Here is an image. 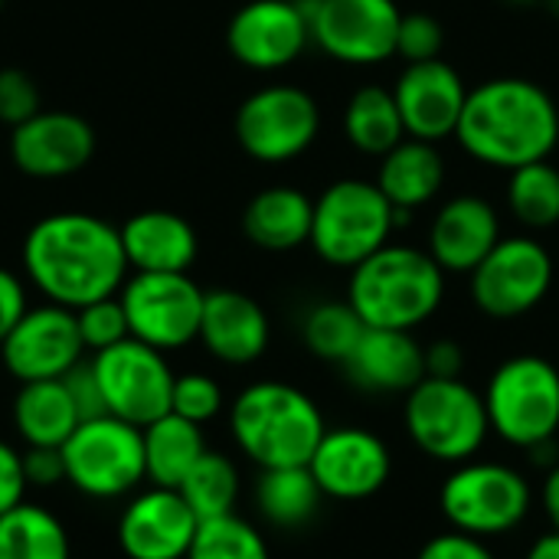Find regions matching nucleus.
<instances>
[{
  "instance_id": "obj_44",
  "label": "nucleus",
  "mask_w": 559,
  "mask_h": 559,
  "mask_svg": "<svg viewBox=\"0 0 559 559\" xmlns=\"http://www.w3.org/2000/svg\"><path fill=\"white\" fill-rule=\"evenodd\" d=\"M462 370H465V350H462V344L442 337V341H432L426 347V377H436V380H462Z\"/></svg>"
},
{
  "instance_id": "obj_36",
  "label": "nucleus",
  "mask_w": 559,
  "mask_h": 559,
  "mask_svg": "<svg viewBox=\"0 0 559 559\" xmlns=\"http://www.w3.org/2000/svg\"><path fill=\"white\" fill-rule=\"evenodd\" d=\"M75 324H79V337H82L85 350H92V354H102L131 337L128 314H124V305L118 295L82 305L75 311Z\"/></svg>"
},
{
  "instance_id": "obj_3",
  "label": "nucleus",
  "mask_w": 559,
  "mask_h": 559,
  "mask_svg": "<svg viewBox=\"0 0 559 559\" xmlns=\"http://www.w3.org/2000/svg\"><path fill=\"white\" fill-rule=\"evenodd\" d=\"M229 432L252 465L292 468L311 462L328 426L305 390L282 380H259L233 400Z\"/></svg>"
},
{
  "instance_id": "obj_37",
  "label": "nucleus",
  "mask_w": 559,
  "mask_h": 559,
  "mask_svg": "<svg viewBox=\"0 0 559 559\" xmlns=\"http://www.w3.org/2000/svg\"><path fill=\"white\" fill-rule=\"evenodd\" d=\"M226 400H223V386L210 377V373H180L174 380V396H170V413L206 426L210 419H216L223 413Z\"/></svg>"
},
{
  "instance_id": "obj_15",
  "label": "nucleus",
  "mask_w": 559,
  "mask_h": 559,
  "mask_svg": "<svg viewBox=\"0 0 559 559\" xmlns=\"http://www.w3.org/2000/svg\"><path fill=\"white\" fill-rule=\"evenodd\" d=\"M82 354L85 344L79 337L75 311L52 301L26 308L0 344V360L20 383L62 380L75 364L85 360Z\"/></svg>"
},
{
  "instance_id": "obj_20",
  "label": "nucleus",
  "mask_w": 559,
  "mask_h": 559,
  "mask_svg": "<svg viewBox=\"0 0 559 559\" xmlns=\"http://www.w3.org/2000/svg\"><path fill=\"white\" fill-rule=\"evenodd\" d=\"M95 154V131L72 111H36L10 128V160L36 180H56L82 170Z\"/></svg>"
},
{
  "instance_id": "obj_2",
  "label": "nucleus",
  "mask_w": 559,
  "mask_h": 559,
  "mask_svg": "<svg viewBox=\"0 0 559 559\" xmlns=\"http://www.w3.org/2000/svg\"><path fill=\"white\" fill-rule=\"evenodd\" d=\"M455 138L472 160L511 174L550 160L559 144V108L534 79L495 75L468 88Z\"/></svg>"
},
{
  "instance_id": "obj_34",
  "label": "nucleus",
  "mask_w": 559,
  "mask_h": 559,
  "mask_svg": "<svg viewBox=\"0 0 559 559\" xmlns=\"http://www.w3.org/2000/svg\"><path fill=\"white\" fill-rule=\"evenodd\" d=\"M364 331H367V324L350 308V301H321L301 321L305 347L318 360H328V364H344L354 354V347L360 344Z\"/></svg>"
},
{
  "instance_id": "obj_10",
  "label": "nucleus",
  "mask_w": 559,
  "mask_h": 559,
  "mask_svg": "<svg viewBox=\"0 0 559 559\" xmlns=\"http://www.w3.org/2000/svg\"><path fill=\"white\" fill-rule=\"evenodd\" d=\"M239 147L259 164L298 160L321 134V108L301 85L275 82L255 88L233 121Z\"/></svg>"
},
{
  "instance_id": "obj_48",
  "label": "nucleus",
  "mask_w": 559,
  "mask_h": 559,
  "mask_svg": "<svg viewBox=\"0 0 559 559\" xmlns=\"http://www.w3.org/2000/svg\"><path fill=\"white\" fill-rule=\"evenodd\" d=\"M508 3H514V7H531V3H540V0H508Z\"/></svg>"
},
{
  "instance_id": "obj_11",
  "label": "nucleus",
  "mask_w": 559,
  "mask_h": 559,
  "mask_svg": "<svg viewBox=\"0 0 559 559\" xmlns=\"http://www.w3.org/2000/svg\"><path fill=\"white\" fill-rule=\"evenodd\" d=\"M118 298L134 341L167 354L200 337L206 292L187 272H131Z\"/></svg>"
},
{
  "instance_id": "obj_46",
  "label": "nucleus",
  "mask_w": 559,
  "mask_h": 559,
  "mask_svg": "<svg viewBox=\"0 0 559 559\" xmlns=\"http://www.w3.org/2000/svg\"><path fill=\"white\" fill-rule=\"evenodd\" d=\"M540 501H544V514H547V521L554 524V531H559V462L550 468V472H547V478H544Z\"/></svg>"
},
{
  "instance_id": "obj_33",
  "label": "nucleus",
  "mask_w": 559,
  "mask_h": 559,
  "mask_svg": "<svg viewBox=\"0 0 559 559\" xmlns=\"http://www.w3.org/2000/svg\"><path fill=\"white\" fill-rule=\"evenodd\" d=\"M508 210L527 229H550L559 223V167L534 160L511 170Z\"/></svg>"
},
{
  "instance_id": "obj_21",
  "label": "nucleus",
  "mask_w": 559,
  "mask_h": 559,
  "mask_svg": "<svg viewBox=\"0 0 559 559\" xmlns=\"http://www.w3.org/2000/svg\"><path fill=\"white\" fill-rule=\"evenodd\" d=\"M501 242L498 210L475 193L445 200L429 226V255L449 275H472L481 259Z\"/></svg>"
},
{
  "instance_id": "obj_40",
  "label": "nucleus",
  "mask_w": 559,
  "mask_h": 559,
  "mask_svg": "<svg viewBox=\"0 0 559 559\" xmlns=\"http://www.w3.org/2000/svg\"><path fill=\"white\" fill-rule=\"evenodd\" d=\"M62 383H66V390H69V396H72V403H75V409H79L82 419H95V416H105V413H108V409H105L102 386H98V377H95V370H92V360L75 364V367L62 377Z\"/></svg>"
},
{
  "instance_id": "obj_12",
  "label": "nucleus",
  "mask_w": 559,
  "mask_h": 559,
  "mask_svg": "<svg viewBox=\"0 0 559 559\" xmlns=\"http://www.w3.org/2000/svg\"><path fill=\"white\" fill-rule=\"evenodd\" d=\"M472 301L495 321L531 314L554 285V259L534 236H501V242L468 275Z\"/></svg>"
},
{
  "instance_id": "obj_22",
  "label": "nucleus",
  "mask_w": 559,
  "mask_h": 559,
  "mask_svg": "<svg viewBox=\"0 0 559 559\" xmlns=\"http://www.w3.org/2000/svg\"><path fill=\"white\" fill-rule=\"evenodd\" d=\"M269 314L255 298L236 288H213L203 298L200 344L210 357L229 367H249L269 350Z\"/></svg>"
},
{
  "instance_id": "obj_42",
  "label": "nucleus",
  "mask_w": 559,
  "mask_h": 559,
  "mask_svg": "<svg viewBox=\"0 0 559 559\" xmlns=\"http://www.w3.org/2000/svg\"><path fill=\"white\" fill-rule=\"evenodd\" d=\"M26 472H23V452L0 439V514L13 511L26 501Z\"/></svg>"
},
{
  "instance_id": "obj_27",
  "label": "nucleus",
  "mask_w": 559,
  "mask_h": 559,
  "mask_svg": "<svg viewBox=\"0 0 559 559\" xmlns=\"http://www.w3.org/2000/svg\"><path fill=\"white\" fill-rule=\"evenodd\" d=\"M79 423L82 416L62 380L20 383L13 396V429L23 445L62 449V442L75 432Z\"/></svg>"
},
{
  "instance_id": "obj_35",
  "label": "nucleus",
  "mask_w": 559,
  "mask_h": 559,
  "mask_svg": "<svg viewBox=\"0 0 559 559\" xmlns=\"http://www.w3.org/2000/svg\"><path fill=\"white\" fill-rule=\"evenodd\" d=\"M187 559H272L265 537L239 514L200 521Z\"/></svg>"
},
{
  "instance_id": "obj_4",
  "label": "nucleus",
  "mask_w": 559,
  "mask_h": 559,
  "mask_svg": "<svg viewBox=\"0 0 559 559\" xmlns=\"http://www.w3.org/2000/svg\"><path fill=\"white\" fill-rule=\"evenodd\" d=\"M445 298V272L429 249L386 242L350 269L347 301L367 328L416 331Z\"/></svg>"
},
{
  "instance_id": "obj_30",
  "label": "nucleus",
  "mask_w": 559,
  "mask_h": 559,
  "mask_svg": "<svg viewBox=\"0 0 559 559\" xmlns=\"http://www.w3.org/2000/svg\"><path fill=\"white\" fill-rule=\"evenodd\" d=\"M321 488L308 465L292 468H262L255 481V508L259 514L282 531L305 527L321 508Z\"/></svg>"
},
{
  "instance_id": "obj_47",
  "label": "nucleus",
  "mask_w": 559,
  "mask_h": 559,
  "mask_svg": "<svg viewBox=\"0 0 559 559\" xmlns=\"http://www.w3.org/2000/svg\"><path fill=\"white\" fill-rule=\"evenodd\" d=\"M524 559H559V531L544 534V537L527 550V557Z\"/></svg>"
},
{
  "instance_id": "obj_13",
  "label": "nucleus",
  "mask_w": 559,
  "mask_h": 559,
  "mask_svg": "<svg viewBox=\"0 0 559 559\" xmlns=\"http://www.w3.org/2000/svg\"><path fill=\"white\" fill-rule=\"evenodd\" d=\"M92 370L98 377L108 416L144 429L170 413L177 373L170 370L164 350L128 337L102 354H92Z\"/></svg>"
},
{
  "instance_id": "obj_31",
  "label": "nucleus",
  "mask_w": 559,
  "mask_h": 559,
  "mask_svg": "<svg viewBox=\"0 0 559 559\" xmlns=\"http://www.w3.org/2000/svg\"><path fill=\"white\" fill-rule=\"evenodd\" d=\"M0 559H72V540L49 508L23 501L0 514Z\"/></svg>"
},
{
  "instance_id": "obj_49",
  "label": "nucleus",
  "mask_w": 559,
  "mask_h": 559,
  "mask_svg": "<svg viewBox=\"0 0 559 559\" xmlns=\"http://www.w3.org/2000/svg\"><path fill=\"white\" fill-rule=\"evenodd\" d=\"M295 3H301V7H314V3H321V0H295Z\"/></svg>"
},
{
  "instance_id": "obj_7",
  "label": "nucleus",
  "mask_w": 559,
  "mask_h": 559,
  "mask_svg": "<svg viewBox=\"0 0 559 559\" xmlns=\"http://www.w3.org/2000/svg\"><path fill=\"white\" fill-rule=\"evenodd\" d=\"M66 485L95 501H118L147 481L144 432L118 416L82 419L62 442Z\"/></svg>"
},
{
  "instance_id": "obj_41",
  "label": "nucleus",
  "mask_w": 559,
  "mask_h": 559,
  "mask_svg": "<svg viewBox=\"0 0 559 559\" xmlns=\"http://www.w3.org/2000/svg\"><path fill=\"white\" fill-rule=\"evenodd\" d=\"M23 472L29 488H56L66 485V459L62 449L46 445H26L23 449Z\"/></svg>"
},
{
  "instance_id": "obj_18",
  "label": "nucleus",
  "mask_w": 559,
  "mask_h": 559,
  "mask_svg": "<svg viewBox=\"0 0 559 559\" xmlns=\"http://www.w3.org/2000/svg\"><path fill=\"white\" fill-rule=\"evenodd\" d=\"M197 514L177 488L134 491L118 518V547L128 559H187L197 537Z\"/></svg>"
},
{
  "instance_id": "obj_32",
  "label": "nucleus",
  "mask_w": 559,
  "mask_h": 559,
  "mask_svg": "<svg viewBox=\"0 0 559 559\" xmlns=\"http://www.w3.org/2000/svg\"><path fill=\"white\" fill-rule=\"evenodd\" d=\"M239 468L229 455L206 449V455L190 468V475L180 481V498L190 504L197 521H213L236 514L239 501Z\"/></svg>"
},
{
  "instance_id": "obj_39",
  "label": "nucleus",
  "mask_w": 559,
  "mask_h": 559,
  "mask_svg": "<svg viewBox=\"0 0 559 559\" xmlns=\"http://www.w3.org/2000/svg\"><path fill=\"white\" fill-rule=\"evenodd\" d=\"M39 108V88L23 69H0V121L16 128Z\"/></svg>"
},
{
  "instance_id": "obj_16",
  "label": "nucleus",
  "mask_w": 559,
  "mask_h": 559,
  "mask_svg": "<svg viewBox=\"0 0 559 559\" xmlns=\"http://www.w3.org/2000/svg\"><path fill=\"white\" fill-rule=\"evenodd\" d=\"M226 46L246 69H288L311 46L308 7L295 0H249L233 13L226 26Z\"/></svg>"
},
{
  "instance_id": "obj_14",
  "label": "nucleus",
  "mask_w": 559,
  "mask_h": 559,
  "mask_svg": "<svg viewBox=\"0 0 559 559\" xmlns=\"http://www.w3.org/2000/svg\"><path fill=\"white\" fill-rule=\"evenodd\" d=\"M311 43L344 66H377L396 56L403 10L396 0H321L308 7Z\"/></svg>"
},
{
  "instance_id": "obj_23",
  "label": "nucleus",
  "mask_w": 559,
  "mask_h": 559,
  "mask_svg": "<svg viewBox=\"0 0 559 559\" xmlns=\"http://www.w3.org/2000/svg\"><path fill=\"white\" fill-rule=\"evenodd\" d=\"M341 367L347 380L367 393H409L426 380V347L413 331L367 328Z\"/></svg>"
},
{
  "instance_id": "obj_43",
  "label": "nucleus",
  "mask_w": 559,
  "mask_h": 559,
  "mask_svg": "<svg viewBox=\"0 0 559 559\" xmlns=\"http://www.w3.org/2000/svg\"><path fill=\"white\" fill-rule=\"evenodd\" d=\"M416 559H498L481 537L462 534V531H449L432 537Z\"/></svg>"
},
{
  "instance_id": "obj_19",
  "label": "nucleus",
  "mask_w": 559,
  "mask_h": 559,
  "mask_svg": "<svg viewBox=\"0 0 559 559\" xmlns=\"http://www.w3.org/2000/svg\"><path fill=\"white\" fill-rule=\"evenodd\" d=\"M393 98L403 115L406 138L439 144L455 134L459 118L465 111L468 85L462 72L445 59L406 62L393 85Z\"/></svg>"
},
{
  "instance_id": "obj_9",
  "label": "nucleus",
  "mask_w": 559,
  "mask_h": 559,
  "mask_svg": "<svg viewBox=\"0 0 559 559\" xmlns=\"http://www.w3.org/2000/svg\"><path fill=\"white\" fill-rule=\"evenodd\" d=\"M531 485L518 468L498 462H462L445 478L439 508L452 531L485 540L518 531L531 514Z\"/></svg>"
},
{
  "instance_id": "obj_17",
  "label": "nucleus",
  "mask_w": 559,
  "mask_h": 559,
  "mask_svg": "<svg viewBox=\"0 0 559 559\" xmlns=\"http://www.w3.org/2000/svg\"><path fill=\"white\" fill-rule=\"evenodd\" d=\"M308 468L324 498L367 501L386 488L393 459L377 432L360 426H341L324 432Z\"/></svg>"
},
{
  "instance_id": "obj_8",
  "label": "nucleus",
  "mask_w": 559,
  "mask_h": 559,
  "mask_svg": "<svg viewBox=\"0 0 559 559\" xmlns=\"http://www.w3.org/2000/svg\"><path fill=\"white\" fill-rule=\"evenodd\" d=\"M491 432L514 449L531 452L559 432V370L537 357L521 354L504 360L485 390Z\"/></svg>"
},
{
  "instance_id": "obj_38",
  "label": "nucleus",
  "mask_w": 559,
  "mask_h": 559,
  "mask_svg": "<svg viewBox=\"0 0 559 559\" xmlns=\"http://www.w3.org/2000/svg\"><path fill=\"white\" fill-rule=\"evenodd\" d=\"M445 49V29L429 13H403L400 36H396V56L403 62H429L442 59Z\"/></svg>"
},
{
  "instance_id": "obj_28",
  "label": "nucleus",
  "mask_w": 559,
  "mask_h": 559,
  "mask_svg": "<svg viewBox=\"0 0 559 559\" xmlns=\"http://www.w3.org/2000/svg\"><path fill=\"white\" fill-rule=\"evenodd\" d=\"M141 432H144L147 481L157 488H180V481L190 475V468L206 455L203 426H197L177 413L154 419Z\"/></svg>"
},
{
  "instance_id": "obj_29",
  "label": "nucleus",
  "mask_w": 559,
  "mask_h": 559,
  "mask_svg": "<svg viewBox=\"0 0 559 559\" xmlns=\"http://www.w3.org/2000/svg\"><path fill=\"white\" fill-rule=\"evenodd\" d=\"M344 138L367 157H383L393 151L406 138L393 88L360 85L344 105Z\"/></svg>"
},
{
  "instance_id": "obj_1",
  "label": "nucleus",
  "mask_w": 559,
  "mask_h": 559,
  "mask_svg": "<svg viewBox=\"0 0 559 559\" xmlns=\"http://www.w3.org/2000/svg\"><path fill=\"white\" fill-rule=\"evenodd\" d=\"M23 272L46 301L79 311L118 295L131 269L118 226L82 210H62L43 216L26 233Z\"/></svg>"
},
{
  "instance_id": "obj_5",
  "label": "nucleus",
  "mask_w": 559,
  "mask_h": 559,
  "mask_svg": "<svg viewBox=\"0 0 559 559\" xmlns=\"http://www.w3.org/2000/svg\"><path fill=\"white\" fill-rule=\"evenodd\" d=\"M396 226V206L383 197L377 180L341 177L314 200L308 246L321 262L350 272L383 249Z\"/></svg>"
},
{
  "instance_id": "obj_45",
  "label": "nucleus",
  "mask_w": 559,
  "mask_h": 559,
  "mask_svg": "<svg viewBox=\"0 0 559 559\" xmlns=\"http://www.w3.org/2000/svg\"><path fill=\"white\" fill-rule=\"evenodd\" d=\"M26 308L29 305H26V288L20 275H13L10 269H0V344L13 331V324L23 318Z\"/></svg>"
},
{
  "instance_id": "obj_26",
  "label": "nucleus",
  "mask_w": 559,
  "mask_h": 559,
  "mask_svg": "<svg viewBox=\"0 0 559 559\" xmlns=\"http://www.w3.org/2000/svg\"><path fill=\"white\" fill-rule=\"evenodd\" d=\"M377 187L396 210H419L439 197L445 187V160L432 141L403 138L393 151L380 157Z\"/></svg>"
},
{
  "instance_id": "obj_24",
  "label": "nucleus",
  "mask_w": 559,
  "mask_h": 559,
  "mask_svg": "<svg viewBox=\"0 0 559 559\" xmlns=\"http://www.w3.org/2000/svg\"><path fill=\"white\" fill-rule=\"evenodd\" d=\"M118 233L131 272H190L200 252L197 229L170 210H141Z\"/></svg>"
},
{
  "instance_id": "obj_25",
  "label": "nucleus",
  "mask_w": 559,
  "mask_h": 559,
  "mask_svg": "<svg viewBox=\"0 0 559 559\" xmlns=\"http://www.w3.org/2000/svg\"><path fill=\"white\" fill-rule=\"evenodd\" d=\"M314 200L298 187H265L242 210V233L265 252H292L308 246Z\"/></svg>"
},
{
  "instance_id": "obj_6",
  "label": "nucleus",
  "mask_w": 559,
  "mask_h": 559,
  "mask_svg": "<svg viewBox=\"0 0 559 559\" xmlns=\"http://www.w3.org/2000/svg\"><path fill=\"white\" fill-rule=\"evenodd\" d=\"M403 419L416 449L445 465L472 462L491 436L485 396L465 380L426 377L406 393Z\"/></svg>"
}]
</instances>
